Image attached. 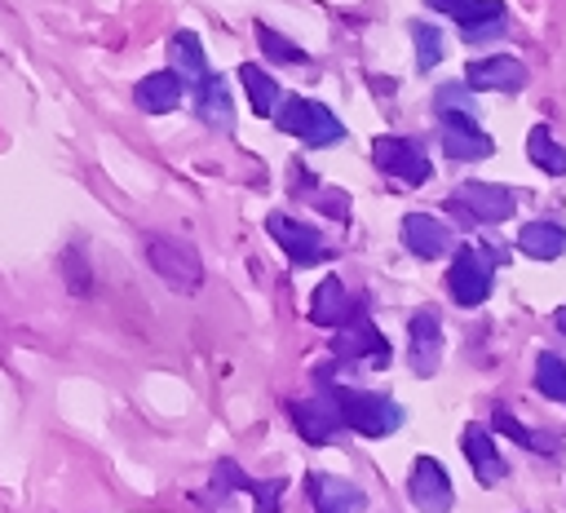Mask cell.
<instances>
[{
    "mask_svg": "<svg viewBox=\"0 0 566 513\" xmlns=\"http://www.w3.org/2000/svg\"><path fill=\"white\" fill-rule=\"evenodd\" d=\"M526 150H531V164H535L539 172H548V177H566V146H562L544 124L531 128Z\"/></svg>",
    "mask_w": 566,
    "mask_h": 513,
    "instance_id": "cell-23",
    "label": "cell"
},
{
    "mask_svg": "<svg viewBox=\"0 0 566 513\" xmlns=\"http://www.w3.org/2000/svg\"><path fill=\"white\" fill-rule=\"evenodd\" d=\"M332 354L340 363H367V367H389V341L380 336V327L367 318V310L358 305L349 314V323L336 327L332 336Z\"/></svg>",
    "mask_w": 566,
    "mask_h": 513,
    "instance_id": "cell-5",
    "label": "cell"
},
{
    "mask_svg": "<svg viewBox=\"0 0 566 513\" xmlns=\"http://www.w3.org/2000/svg\"><path fill=\"white\" fill-rule=\"evenodd\" d=\"M411 40H416V66L433 71L442 62V31L433 22H411Z\"/></svg>",
    "mask_w": 566,
    "mask_h": 513,
    "instance_id": "cell-27",
    "label": "cell"
},
{
    "mask_svg": "<svg viewBox=\"0 0 566 513\" xmlns=\"http://www.w3.org/2000/svg\"><path fill=\"white\" fill-rule=\"evenodd\" d=\"M332 394H336V402H340L345 429H354V433H363V438H389V433L407 420V411H402L389 394H367V389H345V385H336Z\"/></svg>",
    "mask_w": 566,
    "mask_h": 513,
    "instance_id": "cell-1",
    "label": "cell"
},
{
    "mask_svg": "<svg viewBox=\"0 0 566 513\" xmlns=\"http://www.w3.org/2000/svg\"><path fill=\"white\" fill-rule=\"evenodd\" d=\"M407 341H411V367L416 376H433L438 358H442V323L433 310H416L407 323Z\"/></svg>",
    "mask_w": 566,
    "mask_h": 513,
    "instance_id": "cell-13",
    "label": "cell"
},
{
    "mask_svg": "<svg viewBox=\"0 0 566 513\" xmlns=\"http://www.w3.org/2000/svg\"><path fill=\"white\" fill-rule=\"evenodd\" d=\"M535 389L548 394V398H557V402H566V358L562 354H539V363H535Z\"/></svg>",
    "mask_w": 566,
    "mask_h": 513,
    "instance_id": "cell-26",
    "label": "cell"
},
{
    "mask_svg": "<svg viewBox=\"0 0 566 513\" xmlns=\"http://www.w3.org/2000/svg\"><path fill=\"white\" fill-rule=\"evenodd\" d=\"M433 106H438V115H442V111H469V115H478V106H473V97H469V84H442V88L433 93Z\"/></svg>",
    "mask_w": 566,
    "mask_h": 513,
    "instance_id": "cell-29",
    "label": "cell"
},
{
    "mask_svg": "<svg viewBox=\"0 0 566 513\" xmlns=\"http://www.w3.org/2000/svg\"><path fill=\"white\" fill-rule=\"evenodd\" d=\"M274 124L301 137L305 146H336L345 137V124L323 102H310V97H283V106L274 111Z\"/></svg>",
    "mask_w": 566,
    "mask_h": 513,
    "instance_id": "cell-2",
    "label": "cell"
},
{
    "mask_svg": "<svg viewBox=\"0 0 566 513\" xmlns=\"http://www.w3.org/2000/svg\"><path fill=\"white\" fill-rule=\"evenodd\" d=\"M438 142L451 159H486L495 150V142L478 128V119L469 111H442L438 115Z\"/></svg>",
    "mask_w": 566,
    "mask_h": 513,
    "instance_id": "cell-11",
    "label": "cell"
},
{
    "mask_svg": "<svg viewBox=\"0 0 566 513\" xmlns=\"http://www.w3.org/2000/svg\"><path fill=\"white\" fill-rule=\"evenodd\" d=\"M256 40H261L265 57H274V62H305V49H296L292 40H283L279 31H270L265 22H256Z\"/></svg>",
    "mask_w": 566,
    "mask_h": 513,
    "instance_id": "cell-28",
    "label": "cell"
},
{
    "mask_svg": "<svg viewBox=\"0 0 566 513\" xmlns=\"http://www.w3.org/2000/svg\"><path fill=\"white\" fill-rule=\"evenodd\" d=\"M491 279H495V256L486 248H473V243L455 248L447 270V287L455 305H482L491 296Z\"/></svg>",
    "mask_w": 566,
    "mask_h": 513,
    "instance_id": "cell-4",
    "label": "cell"
},
{
    "mask_svg": "<svg viewBox=\"0 0 566 513\" xmlns=\"http://www.w3.org/2000/svg\"><path fill=\"white\" fill-rule=\"evenodd\" d=\"M146 261H150V270H155L168 287H177V292H195V287L203 283V261H199V252H195L186 239H177V234H150V239H146Z\"/></svg>",
    "mask_w": 566,
    "mask_h": 513,
    "instance_id": "cell-3",
    "label": "cell"
},
{
    "mask_svg": "<svg viewBox=\"0 0 566 513\" xmlns=\"http://www.w3.org/2000/svg\"><path fill=\"white\" fill-rule=\"evenodd\" d=\"M402 243H407L411 256L433 261V256L451 252V230H447V221H438L429 212H407L402 217Z\"/></svg>",
    "mask_w": 566,
    "mask_h": 513,
    "instance_id": "cell-14",
    "label": "cell"
},
{
    "mask_svg": "<svg viewBox=\"0 0 566 513\" xmlns=\"http://www.w3.org/2000/svg\"><path fill=\"white\" fill-rule=\"evenodd\" d=\"M168 62H172V71L186 80V88H203V84L212 80L208 57H203V44H199L195 31H177V35L168 40Z\"/></svg>",
    "mask_w": 566,
    "mask_h": 513,
    "instance_id": "cell-17",
    "label": "cell"
},
{
    "mask_svg": "<svg viewBox=\"0 0 566 513\" xmlns=\"http://www.w3.org/2000/svg\"><path fill=\"white\" fill-rule=\"evenodd\" d=\"M500 31H504V18H500V22H486V27L464 31V40H469V44H482V40H491V35H500Z\"/></svg>",
    "mask_w": 566,
    "mask_h": 513,
    "instance_id": "cell-30",
    "label": "cell"
},
{
    "mask_svg": "<svg viewBox=\"0 0 566 513\" xmlns=\"http://www.w3.org/2000/svg\"><path fill=\"white\" fill-rule=\"evenodd\" d=\"M513 203H517V195L509 186H500V181H464L451 195V208L464 212L469 226H478V221L482 226H500V221L513 217Z\"/></svg>",
    "mask_w": 566,
    "mask_h": 513,
    "instance_id": "cell-6",
    "label": "cell"
},
{
    "mask_svg": "<svg viewBox=\"0 0 566 513\" xmlns=\"http://www.w3.org/2000/svg\"><path fill=\"white\" fill-rule=\"evenodd\" d=\"M239 84H243V93H248V102H252V111H256V115H274L279 84L270 80V71H265V66L243 62V66H239Z\"/></svg>",
    "mask_w": 566,
    "mask_h": 513,
    "instance_id": "cell-24",
    "label": "cell"
},
{
    "mask_svg": "<svg viewBox=\"0 0 566 513\" xmlns=\"http://www.w3.org/2000/svg\"><path fill=\"white\" fill-rule=\"evenodd\" d=\"M464 84L469 88H491V93H522L526 88V62L509 57V53H495V57H473L464 66Z\"/></svg>",
    "mask_w": 566,
    "mask_h": 513,
    "instance_id": "cell-12",
    "label": "cell"
},
{
    "mask_svg": "<svg viewBox=\"0 0 566 513\" xmlns=\"http://www.w3.org/2000/svg\"><path fill=\"white\" fill-rule=\"evenodd\" d=\"M371 159H376L380 172H389V177H398L407 186H424L433 177V164H429L424 146L411 142V137H376L371 142Z\"/></svg>",
    "mask_w": 566,
    "mask_h": 513,
    "instance_id": "cell-7",
    "label": "cell"
},
{
    "mask_svg": "<svg viewBox=\"0 0 566 513\" xmlns=\"http://www.w3.org/2000/svg\"><path fill=\"white\" fill-rule=\"evenodd\" d=\"M460 447H464V460L473 464V478L482 482V486H495V482H504V460H500V451H495V442H491V433L482 429V425H469L464 429V438H460Z\"/></svg>",
    "mask_w": 566,
    "mask_h": 513,
    "instance_id": "cell-16",
    "label": "cell"
},
{
    "mask_svg": "<svg viewBox=\"0 0 566 513\" xmlns=\"http://www.w3.org/2000/svg\"><path fill=\"white\" fill-rule=\"evenodd\" d=\"M287 411H292V425L301 429L305 442H332L345 429V416H340V402L332 389H318L314 398H296Z\"/></svg>",
    "mask_w": 566,
    "mask_h": 513,
    "instance_id": "cell-8",
    "label": "cell"
},
{
    "mask_svg": "<svg viewBox=\"0 0 566 513\" xmlns=\"http://www.w3.org/2000/svg\"><path fill=\"white\" fill-rule=\"evenodd\" d=\"M495 429L504 433V438H513L517 447H526V451H535V456H557L562 451V442L553 438V433H535V429H526L522 420H513L504 407L495 411Z\"/></svg>",
    "mask_w": 566,
    "mask_h": 513,
    "instance_id": "cell-25",
    "label": "cell"
},
{
    "mask_svg": "<svg viewBox=\"0 0 566 513\" xmlns=\"http://www.w3.org/2000/svg\"><path fill=\"white\" fill-rule=\"evenodd\" d=\"M358 305L349 301V292H345V283L336 279V274H327L318 287H314V301H310V318L318 323V327H340V323H349V314H354Z\"/></svg>",
    "mask_w": 566,
    "mask_h": 513,
    "instance_id": "cell-19",
    "label": "cell"
},
{
    "mask_svg": "<svg viewBox=\"0 0 566 513\" xmlns=\"http://www.w3.org/2000/svg\"><path fill=\"white\" fill-rule=\"evenodd\" d=\"M265 230H270V239L296 261V265H318V261H327V239L314 230V226H305V221H292V217H283V212H270L265 217Z\"/></svg>",
    "mask_w": 566,
    "mask_h": 513,
    "instance_id": "cell-9",
    "label": "cell"
},
{
    "mask_svg": "<svg viewBox=\"0 0 566 513\" xmlns=\"http://www.w3.org/2000/svg\"><path fill=\"white\" fill-rule=\"evenodd\" d=\"M195 111L203 124H212L217 133H230L234 128V106H230V93L221 84V75H212L203 88H195Z\"/></svg>",
    "mask_w": 566,
    "mask_h": 513,
    "instance_id": "cell-21",
    "label": "cell"
},
{
    "mask_svg": "<svg viewBox=\"0 0 566 513\" xmlns=\"http://www.w3.org/2000/svg\"><path fill=\"white\" fill-rule=\"evenodd\" d=\"M553 327H557V332H566V305H557V310H553Z\"/></svg>",
    "mask_w": 566,
    "mask_h": 513,
    "instance_id": "cell-31",
    "label": "cell"
},
{
    "mask_svg": "<svg viewBox=\"0 0 566 513\" xmlns=\"http://www.w3.org/2000/svg\"><path fill=\"white\" fill-rule=\"evenodd\" d=\"M429 4L451 13L460 22V31H473V27H486V22L504 18V0H429Z\"/></svg>",
    "mask_w": 566,
    "mask_h": 513,
    "instance_id": "cell-22",
    "label": "cell"
},
{
    "mask_svg": "<svg viewBox=\"0 0 566 513\" xmlns=\"http://www.w3.org/2000/svg\"><path fill=\"white\" fill-rule=\"evenodd\" d=\"M407 495H411V504L420 513H451V504H455L451 478L433 456H416L411 478H407Z\"/></svg>",
    "mask_w": 566,
    "mask_h": 513,
    "instance_id": "cell-10",
    "label": "cell"
},
{
    "mask_svg": "<svg viewBox=\"0 0 566 513\" xmlns=\"http://www.w3.org/2000/svg\"><path fill=\"white\" fill-rule=\"evenodd\" d=\"M305 486H310L314 513H363V504H367V495L354 482L332 478V473H310Z\"/></svg>",
    "mask_w": 566,
    "mask_h": 513,
    "instance_id": "cell-15",
    "label": "cell"
},
{
    "mask_svg": "<svg viewBox=\"0 0 566 513\" xmlns=\"http://www.w3.org/2000/svg\"><path fill=\"white\" fill-rule=\"evenodd\" d=\"M137 106L146 111V115H168L181 97H186V80L177 75V71H155V75H146L142 84H137Z\"/></svg>",
    "mask_w": 566,
    "mask_h": 513,
    "instance_id": "cell-18",
    "label": "cell"
},
{
    "mask_svg": "<svg viewBox=\"0 0 566 513\" xmlns=\"http://www.w3.org/2000/svg\"><path fill=\"white\" fill-rule=\"evenodd\" d=\"M517 248H522L526 256H535V261H557V256L566 252V226H557V221H548V217L526 221V226L517 230Z\"/></svg>",
    "mask_w": 566,
    "mask_h": 513,
    "instance_id": "cell-20",
    "label": "cell"
}]
</instances>
